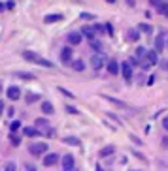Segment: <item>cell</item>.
Here are the masks:
<instances>
[{"label": "cell", "instance_id": "f35d334b", "mask_svg": "<svg viewBox=\"0 0 168 171\" xmlns=\"http://www.w3.org/2000/svg\"><path fill=\"white\" fill-rule=\"evenodd\" d=\"M161 145L164 147V149H168V137H162V141H161Z\"/></svg>", "mask_w": 168, "mask_h": 171}, {"label": "cell", "instance_id": "7a4b0ae2", "mask_svg": "<svg viewBox=\"0 0 168 171\" xmlns=\"http://www.w3.org/2000/svg\"><path fill=\"white\" fill-rule=\"evenodd\" d=\"M157 62H159V55H157V51H148L146 58L142 60V66H143V70H149V68H153Z\"/></svg>", "mask_w": 168, "mask_h": 171}, {"label": "cell", "instance_id": "8fae6325", "mask_svg": "<svg viewBox=\"0 0 168 171\" xmlns=\"http://www.w3.org/2000/svg\"><path fill=\"white\" fill-rule=\"evenodd\" d=\"M81 36H83L81 32H70L66 40H68L70 45H79V43H81Z\"/></svg>", "mask_w": 168, "mask_h": 171}, {"label": "cell", "instance_id": "9c48e42d", "mask_svg": "<svg viewBox=\"0 0 168 171\" xmlns=\"http://www.w3.org/2000/svg\"><path fill=\"white\" fill-rule=\"evenodd\" d=\"M74 165H76V162H74V156H72V154L62 156V169L70 171V169H74Z\"/></svg>", "mask_w": 168, "mask_h": 171}, {"label": "cell", "instance_id": "cb8c5ba5", "mask_svg": "<svg viewBox=\"0 0 168 171\" xmlns=\"http://www.w3.org/2000/svg\"><path fill=\"white\" fill-rule=\"evenodd\" d=\"M70 64H72V68H74L76 71H83V70H85V64H83V60H72Z\"/></svg>", "mask_w": 168, "mask_h": 171}, {"label": "cell", "instance_id": "30bf717a", "mask_svg": "<svg viewBox=\"0 0 168 171\" xmlns=\"http://www.w3.org/2000/svg\"><path fill=\"white\" fill-rule=\"evenodd\" d=\"M59 162V156L55 154V152H45V158H43V165H55Z\"/></svg>", "mask_w": 168, "mask_h": 171}, {"label": "cell", "instance_id": "6da1fadb", "mask_svg": "<svg viewBox=\"0 0 168 171\" xmlns=\"http://www.w3.org/2000/svg\"><path fill=\"white\" fill-rule=\"evenodd\" d=\"M23 58H25L27 62L38 64V66H43V68H55L51 60H47V58H43L42 55H38V53H34V51H25V53H23Z\"/></svg>", "mask_w": 168, "mask_h": 171}, {"label": "cell", "instance_id": "bcb514c9", "mask_svg": "<svg viewBox=\"0 0 168 171\" xmlns=\"http://www.w3.org/2000/svg\"><path fill=\"white\" fill-rule=\"evenodd\" d=\"M0 90H2V85H0Z\"/></svg>", "mask_w": 168, "mask_h": 171}, {"label": "cell", "instance_id": "d590c367", "mask_svg": "<svg viewBox=\"0 0 168 171\" xmlns=\"http://www.w3.org/2000/svg\"><path fill=\"white\" fill-rule=\"evenodd\" d=\"M59 90H61V92H62V94H66V96H68V98H76V96H74V94H72V92H68V90H66V88H59Z\"/></svg>", "mask_w": 168, "mask_h": 171}, {"label": "cell", "instance_id": "4316f807", "mask_svg": "<svg viewBox=\"0 0 168 171\" xmlns=\"http://www.w3.org/2000/svg\"><path fill=\"white\" fill-rule=\"evenodd\" d=\"M38 98H40L38 94H34V92H29V94H27V102H29V104H32V102H36V100H38Z\"/></svg>", "mask_w": 168, "mask_h": 171}, {"label": "cell", "instance_id": "2e32d148", "mask_svg": "<svg viewBox=\"0 0 168 171\" xmlns=\"http://www.w3.org/2000/svg\"><path fill=\"white\" fill-rule=\"evenodd\" d=\"M127 38H129V41H138L140 40V30L138 28H129Z\"/></svg>", "mask_w": 168, "mask_h": 171}, {"label": "cell", "instance_id": "7bdbcfd3", "mask_svg": "<svg viewBox=\"0 0 168 171\" xmlns=\"http://www.w3.org/2000/svg\"><path fill=\"white\" fill-rule=\"evenodd\" d=\"M127 2H129V6H130V8L134 6V0H127Z\"/></svg>", "mask_w": 168, "mask_h": 171}, {"label": "cell", "instance_id": "ee69618b", "mask_svg": "<svg viewBox=\"0 0 168 171\" xmlns=\"http://www.w3.org/2000/svg\"><path fill=\"white\" fill-rule=\"evenodd\" d=\"M4 8H6V6H4V4H0V11H2V10H4Z\"/></svg>", "mask_w": 168, "mask_h": 171}, {"label": "cell", "instance_id": "3957f363", "mask_svg": "<svg viewBox=\"0 0 168 171\" xmlns=\"http://www.w3.org/2000/svg\"><path fill=\"white\" fill-rule=\"evenodd\" d=\"M104 64H106V58H104V53H94L93 57H91V66H93V70H102L104 68Z\"/></svg>", "mask_w": 168, "mask_h": 171}, {"label": "cell", "instance_id": "d4e9b609", "mask_svg": "<svg viewBox=\"0 0 168 171\" xmlns=\"http://www.w3.org/2000/svg\"><path fill=\"white\" fill-rule=\"evenodd\" d=\"M62 141H64L66 145H74V147H79V139H78V137H64Z\"/></svg>", "mask_w": 168, "mask_h": 171}, {"label": "cell", "instance_id": "8992f818", "mask_svg": "<svg viewBox=\"0 0 168 171\" xmlns=\"http://www.w3.org/2000/svg\"><path fill=\"white\" fill-rule=\"evenodd\" d=\"M104 98H106L110 104H113V105H117V107H121V109H125V111H134L132 105H129V104H125V102H121V100H117V98H111V96H104Z\"/></svg>", "mask_w": 168, "mask_h": 171}, {"label": "cell", "instance_id": "ab89813d", "mask_svg": "<svg viewBox=\"0 0 168 171\" xmlns=\"http://www.w3.org/2000/svg\"><path fill=\"white\" fill-rule=\"evenodd\" d=\"M25 169H30V171H32V169H36V167H34L32 164H25Z\"/></svg>", "mask_w": 168, "mask_h": 171}, {"label": "cell", "instance_id": "7402d4cb", "mask_svg": "<svg viewBox=\"0 0 168 171\" xmlns=\"http://www.w3.org/2000/svg\"><path fill=\"white\" fill-rule=\"evenodd\" d=\"M113 152H115V147H113V145H108V147H104V149H100V158L111 156Z\"/></svg>", "mask_w": 168, "mask_h": 171}, {"label": "cell", "instance_id": "b9f144b4", "mask_svg": "<svg viewBox=\"0 0 168 171\" xmlns=\"http://www.w3.org/2000/svg\"><path fill=\"white\" fill-rule=\"evenodd\" d=\"M161 66H162V68L166 70V68H168V60H164V62H161Z\"/></svg>", "mask_w": 168, "mask_h": 171}, {"label": "cell", "instance_id": "4dcf8cb0", "mask_svg": "<svg viewBox=\"0 0 168 171\" xmlns=\"http://www.w3.org/2000/svg\"><path fill=\"white\" fill-rule=\"evenodd\" d=\"M81 19H85V21H93L94 15H93V13H81Z\"/></svg>", "mask_w": 168, "mask_h": 171}, {"label": "cell", "instance_id": "4fadbf2b", "mask_svg": "<svg viewBox=\"0 0 168 171\" xmlns=\"http://www.w3.org/2000/svg\"><path fill=\"white\" fill-rule=\"evenodd\" d=\"M81 34H83V36H87L89 40L97 38V30H94V27H89V24H85V27L81 28Z\"/></svg>", "mask_w": 168, "mask_h": 171}, {"label": "cell", "instance_id": "1f68e13d", "mask_svg": "<svg viewBox=\"0 0 168 171\" xmlns=\"http://www.w3.org/2000/svg\"><path fill=\"white\" fill-rule=\"evenodd\" d=\"M130 139H132V141H134V143H136L138 147H140V145H143V143H142V139H140V137H136L134 134H130Z\"/></svg>", "mask_w": 168, "mask_h": 171}, {"label": "cell", "instance_id": "e575fe53", "mask_svg": "<svg viewBox=\"0 0 168 171\" xmlns=\"http://www.w3.org/2000/svg\"><path fill=\"white\" fill-rule=\"evenodd\" d=\"M162 128H164V130L168 132V115H166V117L162 118Z\"/></svg>", "mask_w": 168, "mask_h": 171}, {"label": "cell", "instance_id": "60d3db41", "mask_svg": "<svg viewBox=\"0 0 168 171\" xmlns=\"http://www.w3.org/2000/svg\"><path fill=\"white\" fill-rule=\"evenodd\" d=\"M2 111H4V102L0 100V115H2Z\"/></svg>", "mask_w": 168, "mask_h": 171}, {"label": "cell", "instance_id": "d6a6232c", "mask_svg": "<svg viewBox=\"0 0 168 171\" xmlns=\"http://www.w3.org/2000/svg\"><path fill=\"white\" fill-rule=\"evenodd\" d=\"M66 111H68L70 115H78V113H79L78 109H74V107H72V105H66Z\"/></svg>", "mask_w": 168, "mask_h": 171}, {"label": "cell", "instance_id": "836d02e7", "mask_svg": "<svg viewBox=\"0 0 168 171\" xmlns=\"http://www.w3.org/2000/svg\"><path fill=\"white\" fill-rule=\"evenodd\" d=\"M93 27H94V30H97V32H100V34H102V32L106 30V28L102 27V24H93Z\"/></svg>", "mask_w": 168, "mask_h": 171}, {"label": "cell", "instance_id": "484cf974", "mask_svg": "<svg viewBox=\"0 0 168 171\" xmlns=\"http://www.w3.org/2000/svg\"><path fill=\"white\" fill-rule=\"evenodd\" d=\"M36 126H40V128H49V122H47V118H36Z\"/></svg>", "mask_w": 168, "mask_h": 171}, {"label": "cell", "instance_id": "52a82bcc", "mask_svg": "<svg viewBox=\"0 0 168 171\" xmlns=\"http://www.w3.org/2000/svg\"><path fill=\"white\" fill-rule=\"evenodd\" d=\"M61 62H64V64L72 62V47H62L61 49Z\"/></svg>", "mask_w": 168, "mask_h": 171}, {"label": "cell", "instance_id": "ba28073f", "mask_svg": "<svg viewBox=\"0 0 168 171\" xmlns=\"http://www.w3.org/2000/svg\"><path fill=\"white\" fill-rule=\"evenodd\" d=\"M6 94H8V98H10L11 102H15V100H19V98H21V88L13 85V87H10V88L6 90Z\"/></svg>", "mask_w": 168, "mask_h": 171}, {"label": "cell", "instance_id": "9a60e30c", "mask_svg": "<svg viewBox=\"0 0 168 171\" xmlns=\"http://www.w3.org/2000/svg\"><path fill=\"white\" fill-rule=\"evenodd\" d=\"M57 21H62V13H51V15H45L43 17V23H47V24L57 23Z\"/></svg>", "mask_w": 168, "mask_h": 171}, {"label": "cell", "instance_id": "7c38bea8", "mask_svg": "<svg viewBox=\"0 0 168 171\" xmlns=\"http://www.w3.org/2000/svg\"><path fill=\"white\" fill-rule=\"evenodd\" d=\"M108 71L111 73V75H117V73L121 71V66H119V62H117L115 58H111V60L108 62Z\"/></svg>", "mask_w": 168, "mask_h": 171}, {"label": "cell", "instance_id": "8d00e7d4", "mask_svg": "<svg viewBox=\"0 0 168 171\" xmlns=\"http://www.w3.org/2000/svg\"><path fill=\"white\" fill-rule=\"evenodd\" d=\"M149 4H151V6H161L162 0H149Z\"/></svg>", "mask_w": 168, "mask_h": 171}, {"label": "cell", "instance_id": "f6af8a7d", "mask_svg": "<svg viewBox=\"0 0 168 171\" xmlns=\"http://www.w3.org/2000/svg\"><path fill=\"white\" fill-rule=\"evenodd\" d=\"M106 2H110V4H113V2H115V0H106Z\"/></svg>", "mask_w": 168, "mask_h": 171}, {"label": "cell", "instance_id": "ffe728a7", "mask_svg": "<svg viewBox=\"0 0 168 171\" xmlns=\"http://www.w3.org/2000/svg\"><path fill=\"white\" fill-rule=\"evenodd\" d=\"M138 30H140V32H143V34H148V36H151V34H153V27H149L148 23H140V24H138Z\"/></svg>", "mask_w": 168, "mask_h": 171}, {"label": "cell", "instance_id": "74e56055", "mask_svg": "<svg viewBox=\"0 0 168 171\" xmlns=\"http://www.w3.org/2000/svg\"><path fill=\"white\" fill-rule=\"evenodd\" d=\"M6 169H8V171H13V169H15V164H13V162L6 164Z\"/></svg>", "mask_w": 168, "mask_h": 171}, {"label": "cell", "instance_id": "44dd1931", "mask_svg": "<svg viewBox=\"0 0 168 171\" xmlns=\"http://www.w3.org/2000/svg\"><path fill=\"white\" fill-rule=\"evenodd\" d=\"M146 55H148V49L146 47H136V51H134V57L142 62L143 58H146Z\"/></svg>", "mask_w": 168, "mask_h": 171}, {"label": "cell", "instance_id": "603a6c76", "mask_svg": "<svg viewBox=\"0 0 168 171\" xmlns=\"http://www.w3.org/2000/svg\"><path fill=\"white\" fill-rule=\"evenodd\" d=\"M91 41V47L94 49V51H97V53H102V43L97 40V38H93V40H89Z\"/></svg>", "mask_w": 168, "mask_h": 171}, {"label": "cell", "instance_id": "e0dca14e", "mask_svg": "<svg viewBox=\"0 0 168 171\" xmlns=\"http://www.w3.org/2000/svg\"><path fill=\"white\" fill-rule=\"evenodd\" d=\"M155 51L157 53H162L164 51V36H157L155 38Z\"/></svg>", "mask_w": 168, "mask_h": 171}, {"label": "cell", "instance_id": "83f0119b", "mask_svg": "<svg viewBox=\"0 0 168 171\" xmlns=\"http://www.w3.org/2000/svg\"><path fill=\"white\" fill-rule=\"evenodd\" d=\"M159 8V13H162V15H166L168 17V2L166 4H161V6H157Z\"/></svg>", "mask_w": 168, "mask_h": 171}, {"label": "cell", "instance_id": "ac0fdd59", "mask_svg": "<svg viewBox=\"0 0 168 171\" xmlns=\"http://www.w3.org/2000/svg\"><path fill=\"white\" fill-rule=\"evenodd\" d=\"M23 134H25L27 137H38L40 135V130L38 128H32V126H27L25 130H23Z\"/></svg>", "mask_w": 168, "mask_h": 171}, {"label": "cell", "instance_id": "f546056e", "mask_svg": "<svg viewBox=\"0 0 168 171\" xmlns=\"http://www.w3.org/2000/svg\"><path fill=\"white\" fill-rule=\"evenodd\" d=\"M10 139H11V145H15V147H17V145H19V141H21V139H19V137L15 135V132H11V135H10Z\"/></svg>", "mask_w": 168, "mask_h": 171}, {"label": "cell", "instance_id": "f1b7e54d", "mask_svg": "<svg viewBox=\"0 0 168 171\" xmlns=\"http://www.w3.org/2000/svg\"><path fill=\"white\" fill-rule=\"evenodd\" d=\"M19 128H21V122H19V120H13L11 124H10V130H11V132H17Z\"/></svg>", "mask_w": 168, "mask_h": 171}, {"label": "cell", "instance_id": "277c9868", "mask_svg": "<svg viewBox=\"0 0 168 171\" xmlns=\"http://www.w3.org/2000/svg\"><path fill=\"white\" fill-rule=\"evenodd\" d=\"M29 152L34 154V156H42V154H45V152H47V143H30Z\"/></svg>", "mask_w": 168, "mask_h": 171}, {"label": "cell", "instance_id": "d6986e66", "mask_svg": "<svg viewBox=\"0 0 168 171\" xmlns=\"http://www.w3.org/2000/svg\"><path fill=\"white\" fill-rule=\"evenodd\" d=\"M42 111H43L45 115H53V113H55V107H53L51 102H42Z\"/></svg>", "mask_w": 168, "mask_h": 171}, {"label": "cell", "instance_id": "5b68a950", "mask_svg": "<svg viewBox=\"0 0 168 171\" xmlns=\"http://www.w3.org/2000/svg\"><path fill=\"white\" fill-rule=\"evenodd\" d=\"M121 73H123V77H125L127 83L132 81V64H130V60L121 62Z\"/></svg>", "mask_w": 168, "mask_h": 171}, {"label": "cell", "instance_id": "5bb4252c", "mask_svg": "<svg viewBox=\"0 0 168 171\" xmlns=\"http://www.w3.org/2000/svg\"><path fill=\"white\" fill-rule=\"evenodd\" d=\"M13 75L19 77V79H25V81H34V79H36L34 73H29V71H15Z\"/></svg>", "mask_w": 168, "mask_h": 171}]
</instances>
